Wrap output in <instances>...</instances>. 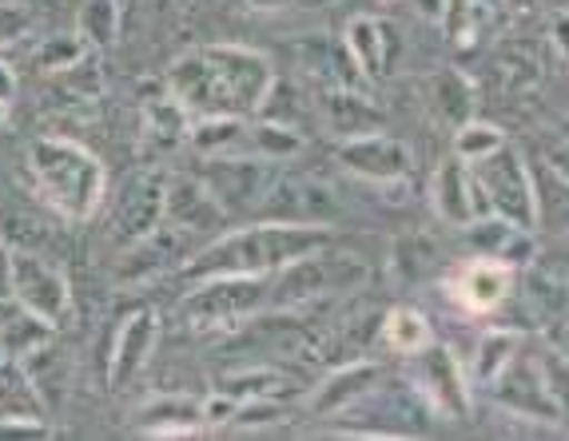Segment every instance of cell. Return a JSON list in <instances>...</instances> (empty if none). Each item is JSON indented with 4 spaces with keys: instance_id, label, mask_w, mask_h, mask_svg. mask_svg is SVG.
I'll return each mask as SVG.
<instances>
[{
    "instance_id": "1f68e13d",
    "label": "cell",
    "mask_w": 569,
    "mask_h": 441,
    "mask_svg": "<svg viewBox=\"0 0 569 441\" xmlns=\"http://www.w3.org/2000/svg\"><path fill=\"white\" fill-rule=\"evenodd\" d=\"M29 32H32V12L24 4H17V0H0V52L20 44Z\"/></svg>"
},
{
    "instance_id": "d6a6232c",
    "label": "cell",
    "mask_w": 569,
    "mask_h": 441,
    "mask_svg": "<svg viewBox=\"0 0 569 441\" xmlns=\"http://www.w3.org/2000/svg\"><path fill=\"white\" fill-rule=\"evenodd\" d=\"M510 347H513V339L510 334H486V342H482V358H478V378H498V370L510 362Z\"/></svg>"
},
{
    "instance_id": "8fae6325",
    "label": "cell",
    "mask_w": 569,
    "mask_h": 441,
    "mask_svg": "<svg viewBox=\"0 0 569 441\" xmlns=\"http://www.w3.org/2000/svg\"><path fill=\"white\" fill-rule=\"evenodd\" d=\"M200 179L216 191L223 211H247L271 191L267 160H256V156H208V171Z\"/></svg>"
},
{
    "instance_id": "ba28073f",
    "label": "cell",
    "mask_w": 569,
    "mask_h": 441,
    "mask_svg": "<svg viewBox=\"0 0 569 441\" xmlns=\"http://www.w3.org/2000/svg\"><path fill=\"white\" fill-rule=\"evenodd\" d=\"M156 342H160V314L152 307H136L132 314H123L120 327H116L112 354H108V385L128 390L148 370Z\"/></svg>"
},
{
    "instance_id": "4fadbf2b",
    "label": "cell",
    "mask_w": 569,
    "mask_h": 441,
    "mask_svg": "<svg viewBox=\"0 0 569 441\" xmlns=\"http://www.w3.org/2000/svg\"><path fill=\"white\" fill-rule=\"evenodd\" d=\"M415 385L418 394L427 398L435 410L442 413H466V385H462V374H458L455 358H450L447 347H422L415 350Z\"/></svg>"
},
{
    "instance_id": "8992f818",
    "label": "cell",
    "mask_w": 569,
    "mask_h": 441,
    "mask_svg": "<svg viewBox=\"0 0 569 441\" xmlns=\"http://www.w3.org/2000/svg\"><path fill=\"white\" fill-rule=\"evenodd\" d=\"M108 203V235L120 247L136 243L148 231L163 223V176L152 168H140L123 179L112 196H104Z\"/></svg>"
},
{
    "instance_id": "74e56055",
    "label": "cell",
    "mask_w": 569,
    "mask_h": 441,
    "mask_svg": "<svg viewBox=\"0 0 569 441\" xmlns=\"http://www.w3.org/2000/svg\"><path fill=\"white\" fill-rule=\"evenodd\" d=\"M247 4H251L256 12H279V9H287L291 0H247Z\"/></svg>"
},
{
    "instance_id": "d590c367",
    "label": "cell",
    "mask_w": 569,
    "mask_h": 441,
    "mask_svg": "<svg viewBox=\"0 0 569 441\" xmlns=\"http://www.w3.org/2000/svg\"><path fill=\"white\" fill-rule=\"evenodd\" d=\"M12 294V247L0 239V299Z\"/></svg>"
},
{
    "instance_id": "6da1fadb",
    "label": "cell",
    "mask_w": 569,
    "mask_h": 441,
    "mask_svg": "<svg viewBox=\"0 0 569 441\" xmlns=\"http://www.w3.org/2000/svg\"><path fill=\"white\" fill-rule=\"evenodd\" d=\"M168 92L188 108L191 120L203 116H251L276 88L271 60L243 44H200L171 60Z\"/></svg>"
},
{
    "instance_id": "4dcf8cb0",
    "label": "cell",
    "mask_w": 569,
    "mask_h": 441,
    "mask_svg": "<svg viewBox=\"0 0 569 441\" xmlns=\"http://www.w3.org/2000/svg\"><path fill=\"white\" fill-rule=\"evenodd\" d=\"M458 160H486V156H493V151H502V136H498V128H490V123H470V128H462L458 132Z\"/></svg>"
},
{
    "instance_id": "7402d4cb",
    "label": "cell",
    "mask_w": 569,
    "mask_h": 441,
    "mask_svg": "<svg viewBox=\"0 0 569 441\" xmlns=\"http://www.w3.org/2000/svg\"><path fill=\"white\" fill-rule=\"evenodd\" d=\"M0 418H52V410L44 405L37 382H32L20 358L0 362Z\"/></svg>"
},
{
    "instance_id": "7c38bea8",
    "label": "cell",
    "mask_w": 569,
    "mask_h": 441,
    "mask_svg": "<svg viewBox=\"0 0 569 441\" xmlns=\"http://www.w3.org/2000/svg\"><path fill=\"white\" fill-rule=\"evenodd\" d=\"M339 160L347 171L370 179V183H390V179L407 176L410 156L399 140H390L382 132H367V136H351V140L339 143Z\"/></svg>"
},
{
    "instance_id": "f1b7e54d",
    "label": "cell",
    "mask_w": 569,
    "mask_h": 441,
    "mask_svg": "<svg viewBox=\"0 0 569 441\" xmlns=\"http://www.w3.org/2000/svg\"><path fill=\"white\" fill-rule=\"evenodd\" d=\"M84 52H92V48L80 40V32L72 29V32H52V37H44L37 48H32V57H37V64L44 68L48 76H57V72H64V68H72L77 64Z\"/></svg>"
},
{
    "instance_id": "30bf717a",
    "label": "cell",
    "mask_w": 569,
    "mask_h": 441,
    "mask_svg": "<svg viewBox=\"0 0 569 441\" xmlns=\"http://www.w3.org/2000/svg\"><path fill=\"white\" fill-rule=\"evenodd\" d=\"M196 251L191 247V235L180 231V227L160 223L156 231H148L143 239L123 247V263L116 267V282H128V287H140V282L160 279L168 267L188 263V254Z\"/></svg>"
},
{
    "instance_id": "603a6c76",
    "label": "cell",
    "mask_w": 569,
    "mask_h": 441,
    "mask_svg": "<svg viewBox=\"0 0 569 441\" xmlns=\"http://www.w3.org/2000/svg\"><path fill=\"white\" fill-rule=\"evenodd\" d=\"M379 382V367L375 362H351V367H342L339 374H331V382L315 394V410L319 413H335V410H351V402L367 398Z\"/></svg>"
},
{
    "instance_id": "5b68a950",
    "label": "cell",
    "mask_w": 569,
    "mask_h": 441,
    "mask_svg": "<svg viewBox=\"0 0 569 441\" xmlns=\"http://www.w3.org/2000/svg\"><path fill=\"white\" fill-rule=\"evenodd\" d=\"M12 299L20 307H29L52 330L68 327V319H72L68 274L57 263H48V259H40L32 251H17V247H12Z\"/></svg>"
},
{
    "instance_id": "5bb4252c",
    "label": "cell",
    "mask_w": 569,
    "mask_h": 441,
    "mask_svg": "<svg viewBox=\"0 0 569 441\" xmlns=\"http://www.w3.org/2000/svg\"><path fill=\"white\" fill-rule=\"evenodd\" d=\"M513 156H486V160H478V188H482V196H490V203L502 211V216H510L518 227L530 223L533 216V199H530V179H526V171H518L510 183V171H513Z\"/></svg>"
},
{
    "instance_id": "cb8c5ba5",
    "label": "cell",
    "mask_w": 569,
    "mask_h": 441,
    "mask_svg": "<svg viewBox=\"0 0 569 441\" xmlns=\"http://www.w3.org/2000/svg\"><path fill=\"white\" fill-rule=\"evenodd\" d=\"M77 32L92 52L104 57L108 48L120 40L123 32V9L120 0H84L77 12Z\"/></svg>"
},
{
    "instance_id": "3957f363",
    "label": "cell",
    "mask_w": 569,
    "mask_h": 441,
    "mask_svg": "<svg viewBox=\"0 0 569 441\" xmlns=\"http://www.w3.org/2000/svg\"><path fill=\"white\" fill-rule=\"evenodd\" d=\"M29 176L37 196L68 223H88L104 207L108 176L104 163L84 143L68 136H40L29 143Z\"/></svg>"
},
{
    "instance_id": "52a82bcc",
    "label": "cell",
    "mask_w": 569,
    "mask_h": 441,
    "mask_svg": "<svg viewBox=\"0 0 569 441\" xmlns=\"http://www.w3.org/2000/svg\"><path fill=\"white\" fill-rule=\"evenodd\" d=\"M276 274L279 279L271 282V307H299V302H311L319 294L351 291L355 282L362 279V267L311 251L303 259H295V263L279 267Z\"/></svg>"
},
{
    "instance_id": "f546056e",
    "label": "cell",
    "mask_w": 569,
    "mask_h": 441,
    "mask_svg": "<svg viewBox=\"0 0 569 441\" xmlns=\"http://www.w3.org/2000/svg\"><path fill=\"white\" fill-rule=\"evenodd\" d=\"M283 382L279 374H271V370H243V374H231L219 382V390L231 398H276V385Z\"/></svg>"
},
{
    "instance_id": "277c9868",
    "label": "cell",
    "mask_w": 569,
    "mask_h": 441,
    "mask_svg": "<svg viewBox=\"0 0 569 441\" xmlns=\"http://www.w3.org/2000/svg\"><path fill=\"white\" fill-rule=\"evenodd\" d=\"M267 302H271L267 274H216L196 282V291L183 299V319L196 330L236 327Z\"/></svg>"
},
{
    "instance_id": "7a4b0ae2",
    "label": "cell",
    "mask_w": 569,
    "mask_h": 441,
    "mask_svg": "<svg viewBox=\"0 0 569 441\" xmlns=\"http://www.w3.org/2000/svg\"><path fill=\"white\" fill-rule=\"evenodd\" d=\"M331 231L323 223H259L223 231L211 243L196 247L183 263V279L200 282L216 274H276L311 251H323Z\"/></svg>"
},
{
    "instance_id": "4316f807",
    "label": "cell",
    "mask_w": 569,
    "mask_h": 441,
    "mask_svg": "<svg viewBox=\"0 0 569 441\" xmlns=\"http://www.w3.org/2000/svg\"><path fill=\"white\" fill-rule=\"evenodd\" d=\"M52 80H57V88L72 103L100 100V92H104V68H100V52H84L77 64L64 68V72H57Z\"/></svg>"
},
{
    "instance_id": "e575fe53",
    "label": "cell",
    "mask_w": 569,
    "mask_h": 441,
    "mask_svg": "<svg viewBox=\"0 0 569 441\" xmlns=\"http://www.w3.org/2000/svg\"><path fill=\"white\" fill-rule=\"evenodd\" d=\"M20 92V80H17V68L9 64V60H0V100L12 103Z\"/></svg>"
},
{
    "instance_id": "ac0fdd59",
    "label": "cell",
    "mask_w": 569,
    "mask_h": 441,
    "mask_svg": "<svg viewBox=\"0 0 569 441\" xmlns=\"http://www.w3.org/2000/svg\"><path fill=\"white\" fill-rule=\"evenodd\" d=\"M323 123H327V132H335L339 140H351V136H367V132H382L379 108H375L367 96L351 92V84L327 88Z\"/></svg>"
},
{
    "instance_id": "d4e9b609",
    "label": "cell",
    "mask_w": 569,
    "mask_h": 441,
    "mask_svg": "<svg viewBox=\"0 0 569 441\" xmlns=\"http://www.w3.org/2000/svg\"><path fill=\"white\" fill-rule=\"evenodd\" d=\"M303 148V136L287 128V123H256V128H247L243 123V136H239L236 151L231 156H256V160H287L295 151Z\"/></svg>"
},
{
    "instance_id": "484cf974",
    "label": "cell",
    "mask_w": 569,
    "mask_h": 441,
    "mask_svg": "<svg viewBox=\"0 0 569 441\" xmlns=\"http://www.w3.org/2000/svg\"><path fill=\"white\" fill-rule=\"evenodd\" d=\"M243 136V120L239 116H203V120H191L188 143L200 156H231Z\"/></svg>"
},
{
    "instance_id": "9c48e42d",
    "label": "cell",
    "mask_w": 569,
    "mask_h": 441,
    "mask_svg": "<svg viewBox=\"0 0 569 441\" xmlns=\"http://www.w3.org/2000/svg\"><path fill=\"white\" fill-rule=\"evenodd\" d=\"M163 223L188 235H219L228 227V211L200 176L163 179Z\"/></svg>"
},
{
    "instance_id": "f35d334b",
    "label": "cell",
    "mask_w": 569,
    "mask_h": 441,
    "mask_svg": "<svg viewBox=\"0 0 569 441\" xmlns=\"http://www.w3.org/2000/svg\"><path fill=\"white\" fill-rule=\"evenodd\" d=\"M418 9L427 17H447V0H418Z\"/></svg>"
},
{
    "instance_id": "ffe728a7",
    "label": "cell",
    "mask_w": 569,
    "mask_h": 441,
    "mask_svg": "<svg viewBox=\"0 0 569 441\" xmlns=\"http://www.w3.org/2000/svg\"><path fill=\"white\" fill-rule=\"evenodd\" d=\"M482 188H478V179L466 176L462 160H450L447 168L438 171V188H435V199H438V211L442 219L455 227H470L475 216L482 211Z\"/></svg>"
},
{
    "instance_id": "e0dca14e",
    "label": "cell",
    "mask_w": 569,
    "mask_h": 441,
    "mask_svg": "<svg viewBox=\"0 0 569 441\" xmlns=\"http://www.w3.org/2000/svg\"><path fill=\"white\" fill-rule=\"evenodd\" d=\"M342 44L351 52L359 76L382 80V76L390 72V60H395V29L382 24L379 17H355L351 24H347Z\"/></svg>"
},
{
    "instance_id": "60d3db41",
    "label": "cell",
    "mask_w": 569,
    "mask_h": 441,
    "mask_svg": "<svg viewBox=\"0 0 569 441\" xmlns=\"http://www.w3.org/2000/svg\"><path fill=\"white\" fill-rule=\"evenodd\" d=\"M0 362H4V350H0Z\"/></svg>"
},
{
    "instance_id": "d6986e66",
    "label": "cell",
    "mask_w": 569,
    "mask_h": 441,
    "mask_svg": "<svg viewBox=\"0 0 569 441\" xmlns=\"http://www.w3.org/2000/svg\"><path fill=\"white\" fill-rule=\"evenodd\" d=\"M506 291H510V271H506L502 263H493V259H475V263H466L462 271H458L455 287H450V294L470 310L498 307V302L506 299Z\"/></svg>"
},
{
    "instance_id": "83f0119b",
    "label": "cell",
    "mask_w": 569,
    "mask_h": 441,
    "mask_svg": "<svg viewBox=\"0 0 569 441\" xmlns=\"http://www.w3.org/2000/svg\"><path fill=\"white\" fill-rule=\"evenodd\" d=\"M382 342H387L390 350H399V354H415V350H422L430 342V327L418 310L395 307L387 319H382Z\"/></svg>"
},
{
    "instance_id": "2e32d148",
    "label": "cell",
    "mask_w": 569,
    "mask_h": 441,
    "mask_svg": "<svg viewBox=\"0 0 569 441\" xmlns=\"http://www.w3.org/2000/svg\"><path fill=\"white\" fill-rule=\"evenodd\" d=\"M136 430L148 438H188V433L203 430V398H152L136 410Z\"/></svg>"
},
{
    "instance_id": "9a60e30c",
    "label": "cell",
    "mask_w": 569,
    "mask_h": 441,
    "mask_svg": "<svg viewBox=\"0 0 569 441\" xmlns=\"http://www.w3.org/2000/svg\"><path fill=\"white\" fill-rule=\"evenodd\" d=\"M143 123H140V140H143V151L148 156H160V151H171L188 143V132H191V116L176 96L168 92V84L160 92L143 96Z\"/></svg>"
},
{
    "instance_id": "ab89813d",
    "label": "cell",
    "mask_w": 569,
    "mask_h": 441,
    "mask_svg": "<svg viewBox=\"0 0 569 441\" xmlns=\"http://www.w3.org/2000/svg\"><path fill=\"white\" fill-rule=\"evenodd\" d=\"M4 120H9V103L0 100V128H4Z\"/></svg>"
},
{
    "instance_id": "8d00e7d4",
    "label": "cell",
    "mask_w": 569,
    "mask_h": 441,
    "mask_svg": "<svg viewBox=\"0 0 569 441\" xmlns=\"http://www.w3.org/2000/svg\"><path fill=\"white\" fill-rule=\"evenodd\" d=\"M120 9H123V24H128V20L143 17V12L160 9V0H120Z\"/></svg>"
},
{
    "instance_id": "836d02e7",
    "label": "cell",
    "mask_w": 569,
    "mask_h": 441,
    "mask_svg": "<svg viewBox=\"0 0 569 441\" xmlns=\"http://www.w3.org/2000/svg\"><path fill=\"white\" fill-rule=\"evenodd\" d=\"M48 418H0V438H52Z\"/></svg>"
},
{
    "instance_id": "44dd1931",
    "label": "cell",
    "mask_w": 569,
    "mask_h": 441,
    "mask_svg": "<svg viewBox=\"0 0 569 441\" xmlns=\"http://www.w3.org/2000/svg\"><path fill=\"white\" fill-rule=\"evenodd\" d=\"M57 330L48 327L44 319H37L29 307H20L17 299H0V350L4 358H24L37 347H44Z\"/></svg>"
}]
</instances>
